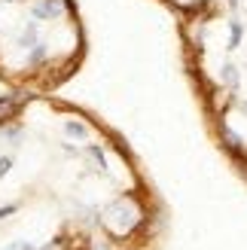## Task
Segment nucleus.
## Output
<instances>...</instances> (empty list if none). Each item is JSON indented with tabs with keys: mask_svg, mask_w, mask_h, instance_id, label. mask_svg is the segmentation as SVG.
Wrapping results in <instances>:
<instances>
[{
	"mask_svg": "<svg viewBox=\"0 0 247 250\" xmlns=\"http://www.w3.org/2000/svg\"><path fill=\"white\" fill-rule=\"evenodd\" d=\"M165 223L113 128L34 92L0 98V250H162Z\"/></svg>",
	"mask_w": 247,
	"mask_h": 250,
	"instance_id": "1",
	"label": "nucleus"
},
{
	"mask_svg": "<svg viewBox=\"0 0 247 250\" xmlns=\"http://www.w3.org/2000/svg\"><path fill=\"white\" fill-rule=\"evenodd\" d=\"M180 16L189 77L217 146L247 180V0H162Z\"/></svg>",
	"mask_w": 247,
	"mask_h": 250,
	"instance_id": "2",
	"label": "nucleus"
}]
</instances>
